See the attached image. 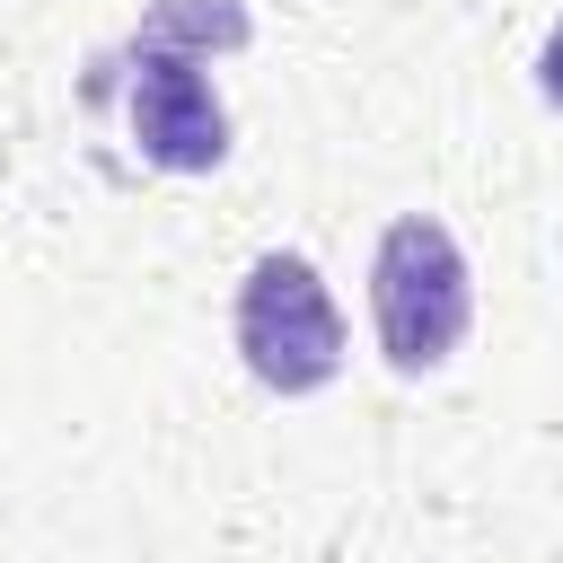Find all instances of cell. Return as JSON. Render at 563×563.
Wrapping results in <instances>:
<instances>
[{"mask_svg": "<svg viewBox=\"0 0 563 563\" xmlns=\"http://www.w3.org/2000/svg\"><path fill=\"white\" fill-rule=\"evenodd\" d=\"M238 352L273 396H317L343 369V317H334V290L317 282L308 255L273 246V255L246 264V282H238Z\"/></svg>", "mask_w": 563, "mask_h": 563, "instance_id": "3957f363", "label": "cell"}, {"mask_svg": "<svg viewBox=\"0 0 563 563\" xmlns=\"http://www.w3.org/2000/svg\"><path fill=\"white\" fill-rule=\"evenodd\" d=\"M537 88H545V106L563 114V18H554V35H545V53H537Z\"/></svg>", "mask_w": 563, "mask_h": 563, "instance_id": "277c9868", "label": "cell"}, {"mask_svg": "<svg viewBox=\"0 0 563 563\" xmlns=\"http://www.w3.org/2000/svg\"><path fill=\"white\" fill-rule=\"evenodd\" d=\"M255 18L246 0H150V18L97 62V88H123V123L150 167L167 176H211L229 158V114L202 79L211 53H246Z\"/></svg>", "mask_w": 563, "mask_h": 563, "instance_id": "6da1fadb", "label": "cell"}, {"mask_svg": "<svg viewBox=\"0 0 563 563\" xmlns=\"http://www.w3.org/2000/svg\"><path fill=\"white\" fill-rule=\"evenodd\" d=\"M369 317H378V352H387V369H405V378L440 369V361L466 343L475 273H466L457 238H449L431 211L387 220V238H378V255H369Z\"/></svg>", "mask_w": 563, "mask_h": 563, "instance_id": "7a4b0ae2", "label": "cell"}]
</instances>
